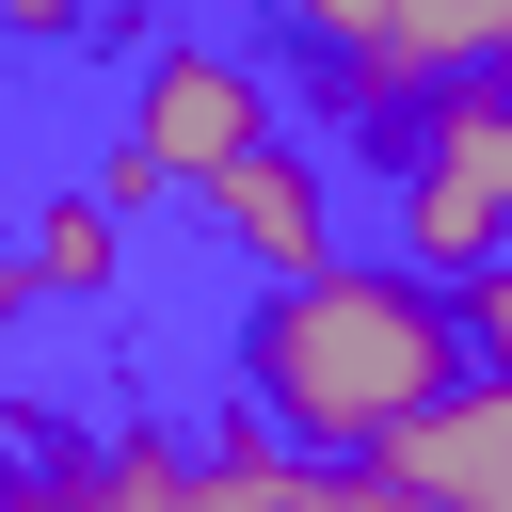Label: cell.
Returning a JSON list of instances; mask_svg holds the SVG:
<instances>
[{"label": "cell", "mask_w": 512, "mask_h": 512, "mask_svg": "<svg viewBox=\"0 0 512 512\" xmlns=\"http://www.w3.org/2000/svg\"><path fill=\"white\" fill-rule=\"evenodd\" d=\"M496 64H512V48H496Z\"/></svg>", "instance_id": "obj_10"}, {"label": "cell", "mask_w": 512, "mask_h": 512, "mask_svg": "<svg viewBox=\"0 0 512 512\" xmlns=\"http://www.w3.org/2000/svg\"><path fill=\"white\" fill-rule=\"evenodd\" d=\"M272 128H288V96H272L240 48H208V32H192V48H160V64H144V96H128V144L96 160V192L144 224V208H176L192 176H224V160H240V144H272Z\"/></svg>", "instance_id": "obj_4"}, {"label": "cell", "mask_w": 512, "mask_h": 512, "mask_svg": "<svg viewBox=\"0 0 512 512\" xmlns=\"http://www.w3.org/2000/svg\"><path fill=\"white\" fill-rule=\"evenodd\" d=\"M272 16L320 64V112H384V128L512 48V0H272Z\"/></svg>", "instance_id": "obj_3"}, {"label": "cell", "mask_w": 512, "mask_h": 512, "mask_svg": "<svg viewBox=\"0 0 512 512\" xmlns=\"http://www.w3.org/2000/svg\"><path fill=\"white\" fill-rule=\"evenodd\" d=\"M16 32H32V48H64V32H80V0H16Z\"/></svg>", "instance_id": "obj_9"}, {"label": "cell", "mask_w": 512, "mask_h": 512, "mask_svg": "<svg viewBox=\"0 0 512 512\" xmlns=\"http://www.w3.org/2000/svg\"><path fill=\"white\" fill-rule=\"evenodd\" d=\"M464 320H480V368H512V256H496V272H464Z\"/></svg>", "instance_id": "obj_8"}, {"label": "cell", "mask_w": 512, "mask_h": 512, "mask_svg": "<svg viewBox=\"0 0 512 512\" xmlns=\"http://www.w3.org/2000/svg\"><path fill=\"white\" fill-rule=\"evenodd\" d=\"M192 208H208L256 272H320V256H352V240H336V176H320V144H304V128L240 144L224 176H192Z\"/></svg>", "instance_id": "obj_5"}, {"label": "cell", "mask_w": 512, "mask_h": 512, "mask_svg": "<svg viewBox=\"0 0 512 512\" xmlns=\"http://www.w3.org/2000/svg\"><path fill=\"white\" fill-rule=\"evenodd\" d=\"M112 240H128V208H112V192H96V208H48L16 288H32V304H80V288H112Z\"/></svg>", "instance_id": "obj_7"}, {"label": "cell", "mask_w": 512, "mask_h": 512, "mask_svg": "<svg viewBox=\"0 0 512 512\" xmlns=\"http://www.w3.org/2000/svg\"><path fill=\"white\" fill-rule=\"evenodd\" d=\"M464 368H480V320L432 256H320V272H272V304L240 320V416H272L320 464H368Z\"/></svg>", "instance_id": "obj_1"}, {"label": "cell", "mask_w": 512, "mask_h": 512, "mask_svg": "<svg viewBox=\"0 0 512 512\" xmlns=\"http://www.w3.org/2000/svg\"><path fill=\"white\" fill-rule=\"evenodd\" d=\"M384 240H400V256H432L448 288L512 256V64H480V80H448L432 112H400Z\"/></svg>", "instance_id": "obj_2"}, {"label": "cell", "mask_w": 512, "mask_h": 512, "mask_svg": "<svg viewBox=\"0 0 512 512\" xmlns=\"http://www.w3.org/2000/svg\"><path fill=\"white\" fill-rule=\"evenodd\" d=\"M384 496H432V512H512V368H464L432 416H400L384 448Z\"/></svg>", "instance_id": "obj_6"}]
</instances>
